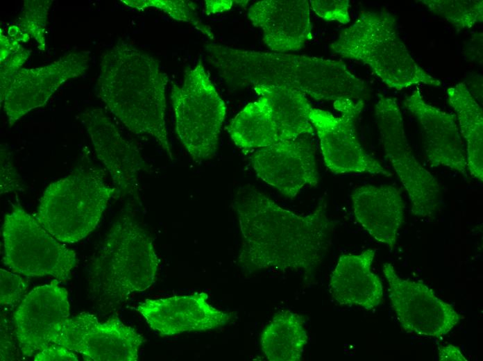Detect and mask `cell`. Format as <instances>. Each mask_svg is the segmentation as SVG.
Segmentation results:
<instances>
[{
	"mask_svg": "<svg viewBox=\"0 0 483 361\" xmlns=\"http://www.w3.org/2000/svg\"><path fill=\"white\" fill-rule=\"evenodd\" d=\"M232 205L242 236L238 262L248 273L272 269L310 276L330 248L334 224L323 200L309 214L297 215L256 188L244 186Z\"/></svg>",
	"mask_w": 483,
	"mask_h": 361,
	"instance_id": "obj_1",
	"label": "cell"
},
{
	"mask_svg": "<svg viewBox=\"0 0 483 361\" xmlns=\"http://www.w3.org/2000/svg\"><path fill=\"white\" fill-rule=\"evenodd\" d=\"M207 59L234 89L280 85L318 101L364 100L366 85L340 60L285 53L205 46Z\"/></svg>",
	"mask_w": 483,
	"mask_h": 361,
	"instance_id": "obj_2",
	"label": "cell"
},
{
	"mask_svg": "<svg viewBox=\"0 0 483 361\" xmlns=\"http://www.w3.org/2000/svg\"><path fill=\"white\" fill-rule=\"evenodd\" d=\"M100 66L99 97L130 131L151 136L173 160L165 120L168 76L158 60L121 41L103 53Z\"/></svg>",
	"mask_w": 483,
	"mask_h": 361,
	"instance_id": "obj_3",
	"label": "cell"
},
{
	"mask_svg": "<svg viewBox=\"0 0 483 361\" xmlns=\"http://www.w3.org/2000/svg\"><path fill=\"white\" fill-rule=\"evenodd\" d=\"M330 49L341 57L366 65L390 88L441 84L414 60L398 34L396 17L387 11L361 12Z\"/></svg>",
	"mask_w": 483,
	"mask_h": 361,
	"instance_id": "obj_4",
	"label": "cell"
},
{
	"mask_svg": "<svg viewBox=\"0 0 483 361\" xmlns=\"http://www.w3.org/2000/svg\"><path fill=\"white\" fill-rule=\"evenodd\" d=\"M115 194L102 169L83 165L46 188L34 217L60 242H78L96 228Z\"/></svg>",
	"mask_w": 483,
	"mask_h": 361,
	"instance_id": "obj_5",
	"label": "cell"
},
{
	"mask_svg": "<svg viewBox=\"0 0 483 361\" xmlns=\"http://www.w3.org/2000/svg\"><path fill=\"white\" fill-rule=\"evenodd\" d=\"M159 260L152 239L130 217L117 219L92 264L94 292L119 303L155 281Z\"/></svg>",
	"mask_w": 483,
	"mask_h": 361,
	"instance_id": "obj_6",
	"label": "cell"
},
{
	"mask_svg": "<svg viewBox=\"0 0 483 361\" xmlns=\"http://www.w3.org/2000/svg\"><path fill=\"white\" fill-rule=\"evenodd\" d=\"M171 101L176 131L196 162L217 152L226 107L201 63L186 71L181 85H173Z\"/></svg>",
	"mask_w": 483,
	"mask_h": 361,
	"instance_id": "obj_7",
	"label": "cell"
},
{
	"mask_svg": "<svg viewBox=\"0 0 483 361\" xmlns=\"http://www.w3.org/2000/svg\"><path fill=\"white\" fill-rule=\"evenodd\" d=\"M3 262L15 273L31 277L53 276L67 281L76 255L50 234L19 204L6 215L2 225Z\"/></svg>",
	"mask_w": 483,
	"mask_h": 361,
	"instance_id": "obj_8",
	"label": "cell"
},
{
	"mask_svg": "<svg viewBox=\"0 0 483 361\" xmlns=\"http://www.w3.org/2000/svg\"><path fill=\"white\" fill-rule=\"evenodd\" d=\"M375 115L385 156L408 194L412 212L419 217H432L441 200V186L414 155L396 99L380 94Z\"/></svg>",
	"mask_w": 483,
	"mask_h": 361,
	"instance_id": "obj_9",
	"label": "cell"
},
{
	"mask_svg": "<svg viewBox=\"0 0 483 361\" xmlns=\"http://www.w3.org/2000/svg\"><path fill=\"white\" fill-rule=\"evenodd\" d=\"M333 105L340 116L312 107L310 112L327 168L335 174L368 173L390 176L391 173L364 149L357 138L356 121L364 108V100L342 99Z\"/></svg>",
	"mask_w": 483,
	"mask_h": 361,
	"instance_id": "obj_10",
	"label": "cell"
},
{
	"mask_svg": "<svg viewBox=\"0 0 483 361\" xmlns=\"http://www.w3.org/2000/svg\"><path fill=\"white\" fill-rule=\"evenodd\" d=\"M144 337L112 317L100 322L92 314L68 318L54 342L81 355L87 361H136Z\"/></svg>",
	"mask_w": 483,
	"mask_h": 361,
	"instance_id": "obj_11",
	"label": "cell"
},
{
	"mask_svg": "<svg viewBox=\"0 0 483 361\" xmlns=\"http://www.w3.org/2000/svg\"><path fill=\"white\" fill-rule=\"evenodd\" d=\"M382 271L391 306L407 333L440 337L459 323L460 316L453 307L426 285L400 278L390 263H384Z\"/></svg>",
	"mask_w": 483,
	"mask_h": 361,
	"instance_id": "obj_12",
	"label": "cell"
},
{
	"mask_svg": "<svg viewBox=\"0 0 483 361\" xmlns=\"http://www.w3.org/2000/svg\"><path fill=\"white\" fill-rule=\"evenodd\" d=\"M89 61L88 53L72 51L48 65L19 69L1 90V103L10 126L31 110L44 106L65 82L83 74Z\"/></svg>",
	"mask_w": 483,
	"mask_h": 361,
	"instance_id": "obj_13",
	"label": "cell"
},
{
	"mask_svg": "<svg viewBox=\"0 0 483 361\" xmlns=\"http://www.w3.org/2000/svg\"><path fill=\"white\" fill-rule=\"evenodd\" d=\"M80 118L98 158L112 178L115 196L139 200V178L147 166L137 146L121 134L100 108L86 109Z\"/></svg>",
	"mask_w": 483,
	"mask_h": 361,
	"instance_id": "obj_14",
	"label": "cell"
},
{
	"mask_svg": "<svg viewBox=\"0 0 483 361\" xmlns=\"http://www.w3.org/2000/svg\"><path fill=\"white\" fill-rule=\"evenodd\" d=\"M55 279L33 288L13 314L15 330L23 355L31 357L54 344L69 317L68 293Z\"/></svg>",
	"mask_w": 483,
	"mask_h": 361,
	"instance_id": "obj_15",
	"label": "cell"
},
{
	"mask_svg": "<svg viewBox=\"0 0 483 361\" xmlns=\"http://www.w3.org/2000/svg\"><path fill=\"white\" fill-rule=\"evenodd\" d=\"M315 145L307 138L282 140L259 149L251 158L257 176L288 198L305 187H316L319 174Z\"/></svg>",
	"mask_w": 483,
	"mask_h": 361,
	"instance_id": "obj_16",
	"label": "cell"
},
{
	"mask_svg": "<svg viewBox=\"0 0 483 361\" xmlns=\"http://www.w3.org/2000/svg\"><path fill=\"white\" fill-rule=\"evenodd\" d=\"M207 299L204 292L146 299L136 310L161 336L213 330L232 320L231 314L215 308Z\"/></svg>",
	"mask_w": 483,
	"mask_h": 361,
	"instance_id": "obj_17",
	"label": "cell"
},
{
	"mask_svg": "<svg viewBox=\"0 0 483 361\" xmlns=\"http://www.w3.org/2000/svg\"><path fill=\"white\" fill-rule=\"evenodd\" d=\"M404 106L421 127L430 165L448 167L467 177L466 145L456 116L427 103L418 89L406 97Z\"/></svg>",
	"mask_w": 483,
	"mask_h": 361,
	"instance_id": "obj_18",
	"label": "cell"
},
{
	"mask_svg": "<svg viewBox=\"0 0 483 361\" xmlns=\"http://www.w3.org/2000/svg\"><path fill=\"white\" fill-rule=\"evenodd\" d=\"M310 3L306 0H265L253 3L248 16L263 32V40L277 53L298 51L312 37Z\"/></svg>",
	"mask_w": 483,
	"mask_h": 361,
	"instance_id": "obj_19",
	"label": "cell"
},
{
	"mask_svg": "<svg viewBox=\"0 0 483 361\" xmlns=\"http://www.w3.org/2000/svg\"><path fill=\"white\" fill-rule=\"evenodd\" d=\"M356 219L378 242L392 249L404 219L405 204L400 189L366 185L351 195Z\"/></svg>",
	"mask_w": 483,
	"mask_h": 361,
	"instance_id": "obj_20",
	"label": "cell"
},
{
	"mask_svg": "<svg viewBox=\"0 0 483 361\" xmlns=\"http://www.w3.org/2000/svg\"><path fill=\"white\" fill-rule=\"evenodd\" d=\"M375 251L341 255L332 271L329 291L341 305H359L366 310L378 306L383 297L380 277L371 271Z\"/></svg>",
	"mask_w": 483,
	"mask_h": 361,
	"instance_id": "obj_21",
	"label": "cell"
},
{
	"mask_svg": "<svg viewBox=\"0 0 483 361\" xmlns=\"http://www.w3.org/2000/svg\"><path fill=\"white\" fill-rule=\"evenodd\" d=\"M253 90L266 100L280 141L314 133L310 119L312 106L302 92L280 85L260 86Z\"/></svg>",
	"mask_w": 483,
	"mask_h": 361,
	"instance_id": "obj_22",
	"label": "cell"
},
{
	"mask_svg": "<svg viewBox=\"0 0 483 361\" xmlns=\"http://www.w3.org/2000/svg\"><path fill=\"white\" fill-rule=\"evenodd\" d=\"M450 105L455 111L464 141L470 174L483 180V112L465 83L447 90Z\"/></svg>",
	"mask_w": 483,
	"mask_h": 361,
	"instance_id": "obj_23",
	"label": "cell"
},
{
	"mask_svg": "<svg viewBox=\"0 0 483 361\" xmlns=\"http://www.w3.org/2000/svg\"><path fill=\"white\" fill-rule=\"evenodd\" d=\"M260 343L270 361L300 360L307 343L303 318L289 310L278 312L263 330Z\"/></svg>",
	"mask_w": 483,
	"mask_h": 361,
	"instance_id": "obj_24",
	"label": "cell"
},
{
	"mask_svg": "<svg viewBox=\"0 0 483 361\" xmlns=\"http://www.w3.org/2000/svg\"><path fill=\"white\" fill-rule=\"evenodd\" d=\"M228 131L244 151L261 149L280 141L270 108L264 97L247 104L230 121Z\"/></svg>",
	"mask_w": 483,
	"mask_h": 361,
	"instance_id": "obj_25",
	"label": "cell"
},
{
	"mask_svg": "<svg viewBox=\"0 0 483 361\" xmlns=\"http://www.w3.org/2000/svg\"><path fill=\"white\" fill-rule=\"evenodd\" d=\"M432 13L457 29L470 28L483 21L482 0H421Z\"/></svg>",
	"mask_w": 483,
	"mask_h": 361,
	"instance_id": "obj_26",
	"label": "cell"
},
{
	"mask_svg": "<svg viewBox=\"0 0 483 361\" xmlns=\"http://www.w3.org/2000/svg\"><path fill=\"white\" fill-rule=\"evenodd\" d=\"M129 6L138 9L155 7L167 13L176 20L185 22L193 25L210 39L213 34L210 27L203 24L197 12L196 5L190 1L185 0H151V1H122Z\"/></svg>",
	"mask_w": 483,
	"mask_h": 361,
	"instance_id": "obj_27",
	"label": "cell"
},
{
	"mask_svg": "<svg viewBox=\"0 0 483 361\" xmlns=\"http://www.w3.org/2000/svg\"><path fill=\"white\" fill-rule=\"evenodd\" d=\"M49 1H27L19 23V30L44 44V30L47 22Z\"/></svg>",
	"mask_w": 483,
	"mask_h": 361,
	"instance_id": "obj_28",
	"label": "cell"
},
{
	"mask_svg": "<svg viewBox=\"0 0 483 361\" xmlns=\"http://www.w3.org/2000/svg\"><path fill=\"white\" fill-rule=\"evenodd\" d=\"M30 52L25 50L14 40L1 36V90L17 72L28 57Z\"/></svg>",
	"mask_w": 483,
	"mask_h": 361,
	"instance_id": "obj_29",
	"label": "cell"
},
{
	"mask_svg": "<svg viewBox=\"0 0 483 361\" xmlns=\"http://www.w3.org/2000/svg\"><path fill=\"white\" fill-rule=\"evenodd\" d=\"M28 289L27 282L20 276L0 269V304L13 307L25 297Z\"/></svg>",
	"mask_w": 483,
	"mask_h": 361,
	"instance_id": "obj_30",
	"label": "cell"
},
{
	"mask_svg": "<svg viewBox=\"0 0 483 361\" xmlns=\"http://www.w3.org/2000/svg\"><path fill=\"white\" fill-rule=\"evenodd\" d=\"M310 4L313 11L325 20L344 24L350 21L348 0H314Z\"/></svg>",
	"mask_w": 483,
	"mask_h": 361,
	"instance_id": "obj_31",
	"label": "cell"
},
{
	"mask_svg": "<svg viewBox=\"0 0 483 361\" xmlns=\"http://www.w3.org/2000/svg\"><path fill=\"white\" fill-rule=\"evenodd\" d=\"M11 153L4 145L1 147V194L22 190L19 175L13 165Z\"/></svg>",
	"mask_w": 483,
	"mask_h": 361,
	"instance_id": "obj_32",
	"label": "cell"
},
{
	"mask_svg": "<svg viewBox=\"0 0 483 361\" xmlns=\"http://www.w3.org/2000/svg\"><path fill=\"white\" fill-rule=\"evenodd\" d=\"M75 352L57 344H52L35 354V361H78Z\"/></svg>",
	"mask_w": 483,
	"mask_h": 361,
	"instance_id": "obj_33",
	"label": "cell"
},
{
	"mask_svg": "<svg viewBox=\"0 0 483 361\" xmlns=\"http://www.w3.org/2000/svg\"><path fill=\"white\" fill-rule=\"evenodd\" d=\"M439 361H467L460 349L452 344H448L439 348Z\"/></svg>",
	"mask_w": 483,
	"mask_h": 361,
	"instance_id": "obj_34",
	"label": "cell"
},
{
	"mask_svg": "<svg viewBox=\"0 0 483 361\" xmlns=\"http://www.w3.org/2000/svg\"><path fill=\"white\" fill-rule=\"evenodd\" d=\"M206 13L212 15L217 12H222L228 10L232 6L233 1H206Z\"/></svg>",
	"mask_w": 483,
	"mask_h": 361,
	"instance_id": "obj_35",
	"label": "cell"
}]
</instances>
